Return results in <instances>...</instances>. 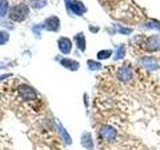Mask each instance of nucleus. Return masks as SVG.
Wrapping results in <instances>:
<instances>
[{
  "label": "nucleus",
  "instance_id": "4",
  "mask_svg": "<svg viewBox=\"0 0 160 150\" xmlns=\"http://www.w3.org/2000/svg\"><path fill=\"white\" fill-rule=\"evenodd\" d=\"M139 63L148 71H156L159 68V63L153 56H143L139 59Z\"/></svg>",
  "mask_w": 160,
  "mask_h": 150
},
{
  "label": "nucleus",
  "instance_id": "15",
  "mask_svg": "<svg viewBox=\"0 0 160 150\" xmlns=\"http://www.w3.org/2000/svg\"><path fill=\"white\" fill-rule=\"evenodd\" d=\"M87 66L89 68V70L91 71H97V70H100L102 67V64L100 62L94 61V60H88L87 61Z\"/></svg>",
  "mask_w": 160,
  "mask_h": 150
},
{
  "label": "nucleus",
  "instance_id": "11",
  "mask_svg": "<svg viewBox=\"0 0 160 150\" xmlns=\"http://www.w3.org/2000/svg\"><path fill=\"white\" fill-rule=\"evenodd\" d=\"M60 64H61L63 67L69 69L70 71H77L80 66L76 60H72L68 58H62L60 60Z\"/></svg>",
  "mask_w": 160,
  "mask_h": 150
},
{
  "label": "nucleus",
  "instance_id": "18",
  "mask_svg": "<svg viewBox=\"0 0 160 150\" xmlns=\"http://www.w3.org/2000/svg\"><path fill=\"white\" fill-rule=\"evenodd\" d=\"M145 26L149 29H154V30H160V22L157 21H151L145 24Z\"/></svg>",
  "mask_w": 160,
  "mask_h": 150
},
{
  "label": "nucleus",
  "instance_id": "9",
  "mask_svg": "<svg viewBox=\"0 0 160 150\" xmlns=\"http://www.w3.org/2000/svg\"><path fill=\"white\" fill-rule=\"evenodd\" d=\"M58 48L63 54H69L72 49V43L66 37H60L58 40Z\"/></svg>",
  "mask_w": 160,
  "mask_h": 150
},
{
  "label": "nucleus",
  "instance_id": "1",
  "mask_svg": "<svg viewBox=\"0 0 160 150\" xmlns=\"http://www.w3.org/2000/svg\"><path fill=\"white\" fill-rule=\"evenodd\" d=\"M17 93H18V96L21 98L23 101H26V102L34 101V100L37 98L36 91L27 84H22V85H20V86H18Z\"/></svg>",
  "mask_w": 160,
  "mask_h": 150
},
{
  "label": "nucleus",
  "instance_id": "14",
  "mask_svg": "<svg viewBox=\"0 0 160 150\" xmlns=\"http://www.w3.org/2000/svg\"><path fill=\"white\" fill-rule=\"evenodd\" d=\"M125 53H126V49H125L124 45H120V46L117 47L116 49V52H115L114 55V60H120V59H123L125 56Z\"/></svg>",
  "mask_w": 160,
  "mask_h": 150
},
{
  "label": "nucleus",
  "instance_id": "13",
  "mask_svg": "<svg viewBox=\"0 0 160 150\" xmlns=\"http://www.w3.org/2000/svg\"><path fill=\"white\" fill-rule=\"evenodd\" d=\"M75 41H76V45L78 49H80L81 51H85L86 48V41H85V37L83 33H78L75 36Z\"/></svg>",
  "mask_w": 160,
  "mask_h": 150
},
{
  "label": "nucleus",
  "instance_id": "22",
  "mask_svg": "<svg viewBox=\"0 0 160 150\" xmlns=\"http://www.w3.org/2000/svg\"><path fill=\"white\" fill-rule=\"evenodd\" d=\"M0 99H1V96H0Z\"/></svg>",
  "mask_w": 160,
  "mask_h": 150
},
{
  "label": "nucleus",
  "instance_id": "6",
  "mask_svg": "<svg viewBox=\"0 0 160 150\" xmlns=\"http://www.w3.org/2000/svg\"><path fill=\"white\" fill-rule=\"evenodd\" d=\"M145 49L148 51H159L160 50V36L154 35L146 39L145 41Z\"/></svg>",
  "mask_w": 160,
  "mask_h": 150
},
{
  "label": "nucleus",
  "instance_id": "3",
  "mask_svg": "<svg viewBox=\"0 0 160 150\" xmlns=\"http://www.w3.org/2000/svg\"><path fill=\"white\" fill-rule=\"evenodd\" d=\"M99 135L104 141L112 142L117 137V130L111 125H102L99 128Z\"/></svg>",
  "mask_w": 160,
  "mask_h": 150
},
{
  "label": "nucleus",
  "instance_id": "20",
  "mask_svg": "<svg viewBox=\"0 0 160 150\" xmlns=\"http://www.w3.org/2000/svg\"><path fill=\"white\" fill-rule=\"evenodd\" d=\"M115 29H116V31L119 32V33H122V34H130L132 32V30L131 29H128V28H124V27H121V26H119V25H115Z\"/></svg>",
  "mask_w": 160,
  "mask_h": 150
},
{
  "label": "nucleus",
  "instance_id": "2",
  "mask_svg": "<svg viewBox=\"0 0 160 150\" xmlns=\"http://www.w3.org/2000/svg\"><path fill=\"white\" fill-rule=\"evenodd\" d=\"M29 9L25 4H19L14 6L10 11V18L14 21H23L27 17Z\"/></svg>",
  "mask_w": 160,
  "mask_h": 150
},
{
  "label": "nucleus",
  "instance_id": "16",
  "mask_svg": "<svg viewBox=\"0 0 160 150\" xmlns=\"http://www.w3.org/2000/svg\"><path fill=\"white\" fill-rule=\"evenodd\" d=\"M112 54V50H101L97 53V58L100 60L108 59Z\"/></svg>",
  "mask_w": 160,
  "mask_h": 150
},
{
  "label": "nucleus",
  "instance_id": "12",
  "mask_svg": "<svg viewBox=\"0 0 160 150\" xmlns=\"http://www.w3.org/2000/svg\"><path fill=\"white\" fill-rule=\"evenodd\" d=\"M45 27L50 30V31H57L59 28V19L55 16L49 17L48 19H46Z\"/></svg>",
  "mask_w": 160,
  "mask_h": 150
},
{
  "label": "nucleus",
  "instance_id": "8",
  "mask_svg": "<svg viewBox=\"0 0 160 150\" xmlns=\"http://www.w3.org/2000/svg\"><path fill=\"white\" fill-rule=\"evenodd\" d=\"M55 126H56V129L58 131V134L60 135V137L62 138V140L64 141V143L66 145H70L72 143V139L71 136L69 135V133L67 132V130L64 128V126L62 125V123L59 121V120L56 119L55 121Z\"/></svg>",
  "mask_w": 160,
  "mask_h": 150
},
{
  "label": "nucleus",
  "instance_id": "21",
  "mask_svg": "<svg viewBox=\"0 0 160 150\" xmlns=\"http://www.w3.org/2000/svg\"><path fill=\"white\" fill-rule=\"evenodd\" d=\"M84 104H85V107L86 108H88V105H89V103H88V101H89V97H88V95H87V93H85L84 94Z\"/></svg>",
  "mask_w": 160,
  "mask_h": 150
},
{
  "label": "nucleus",
  "instance_id": "5",
  "mask_svg": "<svg viewBox=\"0 0 160 150\" xmlns=\"http://www.w3.org/2000/svg\"><path fill=\"white\" fill-rule=\"evenodd\" d=\"M116 77L121 82L126 83V82L130 81V80L132 79V77H133V71H132V69L130 68V67L126 66V65H124V66L120 67L117 70Z\"/></svg>",
  "mask_w": 160,
  "mask_h": 150
},
{
  "label": "nucleus",
  "instance_id": "17",
  "mask_svg": "<svg viewBox=\"0 0 160 150\" xmlns=\"http://www.w3.org/2000/svg\"><path fill=\"white\" fill-rule=\"evenodd\" d=\"M8 2L7 0H0V17H3L7 12Z\"/></svg>",
  "mask_w": 160,
  "mask_h": 150
},
{
  "label": "nucleus",
  "instance_id": "19",
  "mask_svg": "<svg viewBox=\"0 0 160 150\" xmlns=\"http://www.w3.org/2000/svg\"><path fill=\"white\" fill-rule=\"evenodd\" d=\"M9 39V34L5 31H0V45L5 44Z\"/></svg>",
  "mask_w": 160,
  "mask_h": 150
},
{
  "label": "nucleus",
  "instance_id": "7",
  "mask_svg": "<svg viewBox=\"0 0 160 150\" xmlns=\"http://www.w3.org/2000/svg\"><path fill=\"white\" fill-rule=\"evenodd\" d=\"M80 143H81L82 147H84L86 150H94V148H95L94 140H93V137L90 132L85 131L81 134Z\"/></svg>",
  "mask_w": 160,
  "mask_h": 150
},
{
  "label": "nucleus",
  "instance_id": "10",
  "mask_svg": "<svg viewBox=\"0 0 160 150\" xmlns=\"http://www.w3.org/2000/svg\"><path fill=\"white\" fill-rule=\"evenodd\" d=\"M67 6L71 9V11L75 14L77 15H82L84 12H85V7L84 5L79 2V1H76V0H74V1H69L67 0Z\"/></svg>",
  "mask_w": 160,
  "mask_h": 150
}]
</instances>
